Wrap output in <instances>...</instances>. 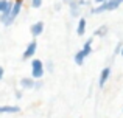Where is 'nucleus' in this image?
<instances>
[{
    "label": "nucleus",
    "mask_w": 123,
    "mask_h": 118,
    "mask_svg": "<svg viewBox=\"0 0 123 118\" xmlns=\"http://www.w3.org/2000/svg\"><path fill=\"white\" fill-rule=\"evenodd\" d=\"M84 59H86V56H84L83 50H80V51H76V55H75V62L78 64V65H83Z\"/></svg>",
    "instance_id": "nucleus-13"
},
{
    "label": "nucleus",
    "mask_w": 123,
    "mask_h": 118,
    "mask_svg": "<svg viewBox=\"0 0 123 118\" xmlns=\"http://www.w3.org/2000/svg\"><path fill=\"white\" fill-rule=\"evenodd\" d=\"M2 78H3V68L0 67V79H2Z\"/></svg>",
    "instance_id": "nucleus-17"
},
{
    "label": "nucleus",
    "mask_w": 123,
    "mask_h": 118,
    "mask_svg": "<svg viewBox=\"0 0 123 118\" xmlns=\"http://www.w3.org/2000/svg\"><path fill=\"white\" fill-rule=\"evenodd\" d=\"M30 31H31V34H33L34 37L39 36L42 31H44V23H42V22H36V23H33L31 28H30Z\"/></svg>",
    "instance_id": "nucleus-7"
},
{
    "label": "nucleus",
    "mask_w": 123,
    "mask_h": 118,
    "mask_svg": "<svg viewBox=\"0 0 123 118\" xmlns=\"http://www.w3.org/2000/svg\"><path fill=\"white\" fill-rule=\"evenodd\" d=\"M41 5H42V0H31V6L33 8H39Z\"/></svg>",
    "instance_id": "nucleus-15"
},
{
    "label": "nucleus",
    "mask_w": 123,
    "mask_h": 118,
    "mask_svg": "<svg viewBox=\"0 0 123 118\" xmlns=\"http://www.w3.org/2000/svg\"><path fill=\"white\" fill-rule=\"evenodd\" d=\"M80 5H86V2H84V0H72V2H70V14H72L73 17L78 16Z\"/></svg>",
    "instance_id": "nucleus-5"
},
{
    "label": "nucleus",
    "mask_w": 123,
    "mask_h": 118,
    "mask_svg": "<svg viewBox=\"0 0 123 118\" xmlns=\"http://www.w3.org/2000/svg\"><path fill=\"white\" fill-rule=\"evenodd\" d=\"M62 2H66V3H69V5H70V2H72V0H62Z\"/></svg>",
    "instance_id": "nucleus-18"
},
{
    "label": "nucleus",
    "mask_w": 123,
    "mask_h": 118,
    "mask_svg": "<svg viewBox=\"0 0 123 118\" xmlns=\"http://www.w3.org/2000/svg\"><path fill=\"white\" fill-rule=\"evenodd\" d=\"M106 30H108V27H105V25H103V27H100L98 30L95 31V36H105V34H106Z\"/></svg>",
    "instance_id": "nucleus-14"
},
{
    "label": "nucleus",
    "mask_w": 123,
    "mask_h": 118,
    "mask_svg": "<svg viewBox=\"0 0 123 118\" xmlns=\"http://www.w3.org/2000/svg\"><path fill=\"white\" fill-rule=\"evenodd\" d=\"M109 76H111V67H106V68H103V70H101V75H100V81H98L100 87H103V85L106 84V81L109 79Z\"/></svg>",
    "instance_id": "nucleus-6"
},
{
    "label": "nucleus",
    "mask_w": 123,
    "mask_h": 118,
    "mask_svg": "<svg viewBox=\"0 0 123 118\" xmlns=\"http://www.w3.org/2000/svg\"><path fill=\"white\" fill-rule=\"evenodd\" d=\"M120 53H122V56H123V47H122V50H120Z\"/></svg>",
    "instance_id": "nucleus-19"
},
{
    "label": "nucleus",
    "mask_w": 123,
    "mask_h": 118,
    "mask_svg": "<svg viewBox=\"0 0 123 118\" xmlns=\"http://www.w3.org/2000/svg\"><path fill=\"white\" fill-rule=\"evenodd\" d=\"M97 3H100V5H101V3H105V2H108V0H95Z\"/></svg>",
    "instance_id": "nucleus-16"
},
{
    "label": "nucleus",
    "mask_w": 123,
    "mask_h": 118,
    "mask_svg": "<svg viewBox=\"0 0 123 118\" xmlns=\"http://www.w3.org/2000/svg\"><path fill=\"white\" fill-rule=\"evenodd\" d=\"M31 72H33V78L34 79H39L42 78V75H44V62L39 59H34L33 62H31Z\"/></svg>",
    "instance_id": "nucleus-3"
},
{
    "label": "nucleus",
    "mask_w": 123,
    "mask_h": 118,
    "mask_svg": "<svg viewBox=\"0 0 123 118\" xmlns=\"http://www.w3.org/2000/svg\"><path fill=\"white\" fill-rule=\"evenodd\" d=\"M122 3H123V0H108V2L101 3L100 6L93 8L92 12L93 14H100V12H105V11H112V9H117Z\"/></svg>",
    "instance_id": "nucleus-2"
},
{
    "label": "nucleus",
    "mask_w": 123,
    "mask_h": 118,
    "mask_svg": "<svg viewBox=\"0 0 123 118\" xmlns=\"http://www.w3.org/2000/svg\"><path fill=\"white\" fill-rule=\"evenodd\" d=\"M12 3H9L8 0H0V14H3V12H6L9 9V6H11Z\"/></svg>",
    "instance_id": "nucleus-12"
},
{
    "label": "nucleus",
    "mask_w": 123,
    "mask_h": 118,
    "mask_svg": "<svg viewBox=\"0 0 123 118\" xmlns=\"http://www.w3.org/2000/svg\"><path fill=\"white\" fill-rule=\"evenodd\" d=\"M19 112L17 106H0V113H16Z\"/></svg>",
    "instance_id": "nucleus-8"
},
{
    "label": "nucleus",
    "mask_w": 123,
    "mask_h": 118,
    "mask_svg": "<svg viewBox=\"0 0 123 118\" xmlns=\"http://www.w3.org/2000/svg\"><path fill=\"white\" fill-rule=\"evenodd\" d=\"M20 8H22V0H16V2L9 6L8 11L3 12V14H0V22H3L6 27H8V25H11L12 22H14V19L19 16Z\"/></svg>",
    "instance_id": "nucleus-1"
},
{
    "label": "nucleus",
    "mask_w": 123,
    "mask_h": 118,
    "mask_svg": "<svg viewBox=\"0 0 123 118\" xmlns=\"http://www.w3.org/2000/svg\"><path fill=\"white\" fill-rule=\"evenodd\" d=\"M20 85H22L24 89H31V87H36L34 81H33V79H30V78H24V79H20Z\"/></svg>",
    "instance_id": "nucleus-10"
},
{
    "label": "nucleus",
    "mask_w": 123,
    "mask_h": 118,
    "mask_svg": "<svg viewBox=\"0 0 123 118\" xmlns=\"http://www.w3.org/2000/svg\"><path fill=\"white\" fill-rule=\"evenodd\" d=\"M83 53H84V56H86V58L90 55V53H92V39H89V40H86V42H84Z\"/></svg>",
    "instance_id": "nucleus-11"
},
{
    "label": "nucleus",
    "mask_w": 123,
    "mask_h": 118,
    "mask_svg": "<svg viewBox=\"0 0 123 118\" xmlns=\"http://www.w3.org/2000/svg\"><path fill=\"white\" fill-rule=\"evenodd\" d=\"M76 33H78V36H83L86 33V19H80L78 27H76Z\"/></svg>",
    "instance_id": "nucleus-9"
},
{
    "label": "nucleus",
    "mask_w": 123,
    "mask_h": 118,
    "mask_svg": "<svg viewBox=\"0 0 123 118\" xmlns=\"http://www.w3.org/2000/svg\"><path fill=\"white\" fill-rule=\"evenodd\" d=\"M36 48H37V42H36V40H31V42L27 45V48H25L24 56H22V58H24V59H30L31 56H34V53H36Z\"/></svg>",
    "instance_id": "nucleus-4"
}]
</instances>
